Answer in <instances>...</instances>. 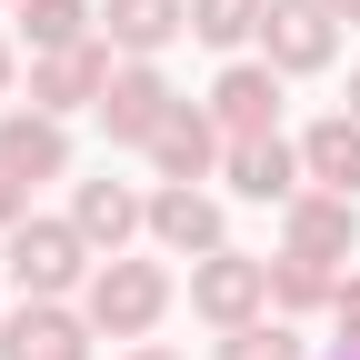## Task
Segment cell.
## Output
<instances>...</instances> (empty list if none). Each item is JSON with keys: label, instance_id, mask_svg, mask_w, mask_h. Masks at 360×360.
Returning a JSON list of instances; mask_svg holds the SVG:
<instances>
[{"label": "cell", "instance_id": "obj_1", "mask_svg": "<svg viewBox=\"0 0 360 360\" xmlns=\"http://www.w3.org/2000/svg\"><path fill=\"white\" fill-rule=\"evenodd\" d=\"M0 260H11V290L20 300H70L90 290V270H101V250L80 240V220H20V231H0Z\"/></svg>", "mask_w": 360, "mask_h": 360}, {"label": "cell", "instance_id": "obj_2", "mask_svg": "<svg viewBox=\"0 0 360 360\" xmlns=\"http://www.w3.org/2000/svg\"><path fill=\"white\" fill-rule=\"evenodd\" d=\"M80 310H90V330H101V340H150V330H160V310H170V270L120 250V260H101V270H90Z\"/></svg>", "mask_w": 360, "mask_h": 360}, {"label": "cell", "instance_id": "obj_3", "mask_svg": "<svg viewBox=\"0 0 360 360\" xmlns=\"http://www.w3.org/2000/svg\"><path fill=\"white\" fill-rule=\"evenodd\" d=\"M191 310H200L210 330L270 321V260H250V250H210V260H191Z\"/></svg>", "mask_w": 360, "mask_h": 360}, {"label": "cell", "instance_id": "obj_4", "mask_svg": "<svg viewBox=\"0 0 360 360\" xmlns=\"http://www.w3.org/2000/svg\"><path fill=\"white\" fill-rule=\"evenodd\" d=\"M340 51V20H330V0H270V20H260V60L300 80V70H330Z\"/></svg>", "mask_w": 360, "mask_h": 360}, {"label": "cell", "instance_id": "obj_5", "mask_svg": "<svg viewBox=\"0 0 360 360\" xmlns=\"http://www.w3.org/2000/svg\"><path fill=\"white\" fill-rule=\"evenodd\" d=\"M150 240L170 260H210V250H231V220H220V200L200 180H160L150 191Z\"/></svg>", "mask_w": 360, "mask_h": 360}, {"label": "cell", "instance_id": "obj_6", "mask_svg": "<svg viewBox=\"0 0 360 360\" xmlns=\"http://www.w3.org/2000/svg\"><path fill=\"white\" fill-rule=\"evenodd\" d=\"M360 250V210L340 200V191H300L290 210H281V260H321V270H340Z\"/></svg>", "mask_w": 360, "mask_h": 360}, {"label": "cell", "instance_id": "obj_7", "mask_svg": "<svg viewBox=\"0 0 360 360\" xmlns=\"http://www.w3.org/2000/svg\"><path fill=\"white\" fill-rule=\"evenodd\" d=\"M110 40H80V51H51V60H30V110H51V120H70V110H101V90H110Z\"/></svg>", "mask_w": 360, "mask_h": 360}, {"label": "cell", "instance_id": "obj_8", "mask_svg": "<svg viewBox=\"0 0 360 360\" xmlns=\"http://www.w3.org/2000/svg\"><path fill=\"white\" fill-rule=\"evenodd\" d=\"M180 110V90L160 80V60H120L110 70V90H101V130L110 141H130V150H150V130Z\"/></svg>", "mask_w": 360, "mask_h": 360}, {"label": "cell", "instance_id": "obj_9", "mask_svg": "<svg viewBox=\"0 0 360 360\" xmlns=\"http://www.w3.org/2000/svg\"><path fill=\"white\" fill-rule=\"evenodd\" d=\"M90 310L70 300H20L11 321H0V360H90Z\"/></svg>", "mask_w": 360, "mask_h": 360}, {"label": "cell", "instance_id": "obj_10", "mask_svg": "<svg viewBox=\"0 0 360 360\" xmlns=\"http://www.w3.org/2000/svg\"><path fill=\"white\" fill-rule=\"evenodd\" d=\"M200 110L231 130V141H270V130H281V70H270V60H231V70L210 80Z\"/></svg>", "mask_w": 360, "mask_h": 360}, {"label": "cell", "instance_id": "obj_11", "mask_svg": "<svg viewBox=\"0 0 360 360\" xmlns=\"http://www.w3.org/2000/svg\"><path fill=\"white\" fill-rule=\"evenodd\" d=\"M70 220H80V240L101 250V260H120L130 240L150 231V200L130 191V180H110V170H101V180H80V191H70Z\"/></svg>", "mask_w": 360, "mask_h": 360}, {"label": "cell", "instance_id": "obj_12", "mask_svg": "<svg viewBox=\"0 0 360 360\" xmlns=\"http://www.w3.org/2000/svg\"><path fill=\"white\" fill-rule=\"evenodd\" d=\"M220 160H231V130H220L210 110H191V101L150 130V170H160V180H210Z\"/></svg>", "mask_w": 360, "mask_h": 360}, {"label": "cell", "instance_id": "obj_13", "mask_svg": "<svg viewBox=\"0 0 360 360\" xmlns=\"http://www.w3.org/2000/svg\"><path fill=\"white\" fill-rule=\"evenodd\" d=\"M220 180H231L240 200H281V210L310 191V170H300V141H281V130H270V141H231Z\"/></svg>", "mask_w": 360, "mask_h": 360}, {"label": "cell", "instance_id": "obj_14", "mask_svg": "<svg viewBox=\"0 0 360 360\" xmlns=\"http://www.w3.org/2000/svg\"><path fill=\"white\" fill-rule=\"evenodd\" d=\"M180 30H191V0H101V40L120 60H160Z\"/></svg>", "mask_w": 360, "mask_h": 360}, {"label": "cell", "instance_id": "obj_15", "mask_svg": "<svg viewBox=\"0 0 360 360\" xmlns=\"http://www.w3.org/2000/svg\"><path fill=\"white\" fill-rule=\"evenodd\" d=\"M0 160H11L20 180H60V170H70V120H51V110H0Z\"/></svg>", "mask_w": 360, "mask_h": 360}, {"label": "cell", "instance_id": "obj_16", "mask_svg": "<svg viewBox=\"0 0 360 360\" xmlns=\"http://www.w3.org/2000/svg\"><path fill=\"white\" fill-rule=\"evenodd\" d=\"M300 170H310V191H340V200H360V120H350V110L310 120V130H300Z\"/></svg>", "mask_w": 360, "mask_h": 360}, {"label": "cell", "instance_id": "obj_17", "mask_svg": "<svg viewBox=\"0 0 360 360\" xmlns=\"http://www.w3.org/2000/svg\"><path fill=\"white\" fill-rule=\"evenodd\" d=\"M11 20H20L11 40H30V60H51V51H80V40H101V0H20Z\"/></svg>", "mask_w": 360, "mask_h": 360}, {"label": "cell", "instance_id": "obj_18", "mask_svg": "<svg viewBox=\"0 0 360 360\" xmlns=\"http://www.w3.org/2000/svg\"><path fill=\"white\" fill-rule=\"evenodd\" d=\"M210 360H321V350L300 340V321H240L210 340Z\"/></svg>", "mask_w": 360, "mask_h": 360}, {"label": "cell", "instance_id": "obj_19", "mask_svg": "<svg viewBox=\"0 0 360 360\" xmlns=\"http://www.w3.org/2000/svg\"><path fill=\"white\" fill-rule=\"evenodd\" d=\"M330 290H340V270H321V260H270V310H281V321L330 310Z\"/></svg>", "mask_w": 360, "mask_h": 360}, {"label": "cell", "instance_id": "obj_20", "mask_svg": "<svg viewBox=\"0 0 360 360\" xmlns=\"http://www.w3.org/2000/svg\"><path fill=\"white\" fill-rule=\"evenodd\" d=\"M270 0H191V40H210V51H240V40H260Z\"/></svg>", "mask_w": 360, "mask_h": 360}, {"label": "cell", "instance_id": "obj_21", "mask_svg": "<svg viewBox=\"0 0 360 360\" xmlns=\"http://www.w3.org/2000/svg\"><path fill=\"white\" fill-rule=\"evenodd\" d=\"M330 330H340V350H360V270L330 290Z\"/></svg>", "mask_w": 360, "mask_h": 360}, {"label": "cell", "instance_id": "obj_22", "mask_svg": "<svg viewBox=\"0 0 360 360\" xmlns=\"http://www.w3.org/2000/svg\"><path fill=\"white\" fill-rule=\"evenodd\" d=\"M20 220H30V180L0 160V231H20Z\"/></svg>", "mask_w": 360, "mask_h": 360}, {"label": "cell", "instance_id": "obj_23", "mask_svg": "<svg viewBox=\"0 0 360 360\" xmlns=\"http://www.w3.org/2000/svg\"><path fill=\"white\" fill-rule=\"evenodd\" d=\"M11 90H20V40L0 30V110H11Z\"/></svg>", "mask_w": 360, "mask_h": 360}, {"label": "cell", "instance_id": "obj_24", "mask_svg": "<svg viewBox=\"0 0 360 360\" xmlns=\"http://www.w3.org/2000/svg\"><path fill=\"white\" fill-rule=\"evenodd\" d=\"M120 360H180V350H160V340H130V350H120Z\"/></svg>", "mask_w": 360, "mask_h": 360}, {"label": "cell", "instance_id": "obj_25", "mask_svg": "<svg viewBox=\"0 0 360 360\" xmlns=\"http://www.w3.org/2000/svg\"><path fill=\"white\" fill-rule=\"evenodd\" d=\"M330 20H360V0H330Z\"/></svg>", "mask_w": 360, "mask_h": 360}, {"label": "cell", "instance_id": "obj_26", "mask_svg": "<svg viewBox=\"0 0 360 360\" xmlns=\"http://www.w3.org/2000/svg\"><path fill=\"white\" fill-rule=\"evenodd\" d=\"M350 120H360V70H350Z\"/></svg>", "mask_w": 360, "mask_h": 360}, {"label": "cell", "instance_id": "obj_27", "mask_svg": "<svg viewBox=\"0 0 360 360\" xmlns=\"http://www.w3.org/2000/svg\"><path fill=\"white\" fill-rule=\"evenodd\" d=\"M321 360H360V350H321Z\"/></svg>", "mask_w": 360, "mask_h": 360}, {"label": "cell", "instance_id": "obj_28", "mask_svg": "<svg viewBox=\"0 0 360 360\" xmlns=\"http://www.w3.org/2000/svg\"><path fill=\"white\" fill-rule=\"evenodd\" d=\"M0 321H11V310H0Z\"/></svg>", "mask_w": 360, "mask_h": 360}, {"label": "cell", "instance_id": "obj_29", "mask_svg": "<svg viewBox=\"0 0 360 360\" xmlns=\"http://www.w3.org/2000/svg\"><path fill=\"white\" fill-rule=\"evenodd\" d=\"M11 11H20V0H11Z\"/></svg>", "mask_w": 360, "mask_h": 360}]
</instances>
